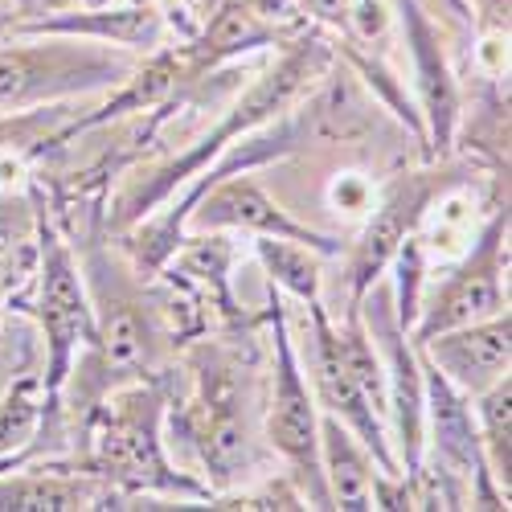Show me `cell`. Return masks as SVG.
Instances as JSON below:
<instances>
[{"mask_svg":"<svg viewBox=\"0 0 512 512\" xmlns=\"http://www.w3.org/2000/svg\"><path fill=\"white\" fill-rule=\"evenodd\" d=\"M418 361H422V459L455 476L467 488V504L472 508H508V492L488 472L472 398L459 394L422 353Z\"/></svg>","mask_w":512,"mask_h":512,"instance_id":"30bf717a","label":"cell"},{"mask_svg":"<svg viewBox=\"0 0 512 512\" xmlns=\"http://www.w3.org/2000/svg\"><path fill=\"white\" fill-rule=\"evenodd\" d=\"M17 13H41V0H9Z\"/></svg>","mask_w":512,"mask_h":512,"instance_id":"83f0119b","label":"cell"},{"mask_svg":"<svg viewBox=\"0 0 512 512\" xmlns=\"http://www.w3.org/2000/svg\"><path fill=\"white\" fill-rule=\"evenodd\" d=\"M201 5H205V9H213V0H201Z\"/></svg>","mask_w":512,"mask_h":512,"instance_id":"f1b7e54d","label":"cell"},{"mask_svg":"<svg viewBox=\"0 0 512 512\" xmlns=\"http://www.w3.org/2000/svg\"><path fill=\"white\" fill-rule=\"evenodd\" d=\"M320 472L332 508H349V512L373 508V476H377L373 455L332 414H320Z\"/></svg>","mask_w":512,"mask_h":512,"instance_id":"ac0fdd59","label":"cell"},{"mask_svg":"<svg viewBox=\"0 0 512 512\" xmlns=\"http://www.w3.org/2000/svg\"><path fill=\"white\" fill-rule=\"evenodd\" d=\"M394 33V5L390 0H353L349 5V29L340 41H349V46H361L377 58H386V41Z\"/></svg>","mask_w":512,"mask_h":512,"instance_id":"603a6c76","label":"cell"},{"mask_svg":"<svg viewBox=\"0 0 512 512\" xmlns=\"http://www.w3.org/2000/svg\"><path fill=\"white\" fill-rule=\"evenodd\" d=\"M33 238H37V271H33V295H17V308L37 320L41 349H46V369H41V390H46V418H41L37 455L62 443V394L74 369V357L91 345L95 336V312L91 295L82 283L78 254L62 226L54 222L50 201L33 185Z\"/></svg>","mask_w":512,"mask_h":512,"instance_id":"277c9868","label":"cell"},{"mask_svg":"<svg viewBox=\"0 0 512 512\" xmlns=\"http://www.w3.org/2000/svg\"><path fill=\"white\" fill-rule=\"evenodd\" d=\"M414 349L431 361L459 394L476 398L492 381H500L512 365V316L500 312V316H488L476 324L435 332L431 340H422Z\"/></svg>","mask_w":512,"mask_h":512,"instance_id":"9a60e30c","label":"cell"},{"mask_svg":"<svg viewBox=\"0 0 512 512\" xmlns=\"http://www.w3.org/2000/svg\"><path fill=\"white\" fill-rule=\"evenodd\" d=\"M394 25L402 29L410 74H414V107L422 115V144L426 160H443L455 152L459 119H463V91L447 58V33L431 17L422 0H390Z\"/></svg>","mask_w":512,"mask_h":512,"instance_id":"8fae6325","label":"cell"},{"mask_svg":"<svg viewBox=\"0 0 512 512\" xmlns=\"http://www.w3.org/2000/svg\"><path fill=\"white\" fill-rule=\"evenodd\" d=\"M17 37H41V33H58V37H87V41H103V46H119V50H140L152 54L160 46H168V17L152 5V0H132V5H82V9H62V13H25L13 21Z\"/></svg>","mask_w":512,"mask_h":512,"instance_id":"5bb4252c","label":"cell"},{"mask_svg":"<svg viewBox=\"0 0 512 512\" xmlns=\"http://www.w3.org/2000/svg\"><path fill=\"white\" fill-rule=\"evenodd\" d=\"M17 17H25V13H17L13 5H9V9H0V37H5V33L13 29V21H17Z\"/></svg>","mask_w":512,"mask_h":512,"instance_id":"4316f807","label":"cell"},{"mask_svg":"<svg viewBox=\"0 0 512 512\" xmlns=\"http://www.w3.org/2000/svg\"><path fill=\"white\" fill-rule=\"evenodd\" d=\"M254 259L263 263L267 283L283 295L300 304L320 300V254L300 246V242H287V238H267V234H254Z\"/></svg>","mask_w":512,"mask_h":512,"instance_id":"ffe728a7","label":"cell"},{"mask_svg":"<svg viewBox=\"0 0 512 512\" xmlns=\"http://www.w3.org/2000/svg\"><path fill=\"white\" fill-rule=\"evenodd\" d=\"M209 21L181 41V54L193 78L205 74H222L226 66L242 62L246 54H259V50H283L295 33L279 29L275 21H267L254 0H213V9H205Z\"/></svg>","mask_w":512,"mask_h":512,"instance_id":"2e32d148","label":"cell"},{"mask_svg":"<svg viewBox=\"0 0 512 512\" xmlns=\"http://www.w3.org/2000/svg\"><path fill=\"white\" fill-rule=\"evenodd\" d=\"M78 5H95V0H78Z\"/></svg>","mask_w":512,"mask_h":512,"instance_id":"f546056e","label":"cell"},{"mask_svg":"<svg viewBox=\"0 0 512 512\" xmlns=\"http://www.w3.org/2000/svg\"><path fill=\"white\" fill-rule=\"evenodd\" d=\"M82 246H87V254L78 259V267H82L87 295H91L95 336L74 357V369H70V377H78V402L70 406L74 426L111 390L132 386V381L168 377L160 373L164 357L173 345H181L173 320H168L164 295L152 291L148 279L132 263L103 250L99 242L82 238Z\"/></svg>","mask_w":512,"mask_h":512,"instance_id":"6da1fadb","label":"cell"},{"mask_svg":"<svg viewBox=\"0 0 512 512\" xmlns=\"http://www.w3.org/2000/svg\"><path fill=\"white\" fill-rule=\"evenodd\" d=\"M472 402H476L472 410H476L488 472L508 492V484H512V377L504 373L500 381H492V386L484 394H476Z\"/></svg>","mask_w":512,"mask_h":512,"instance_id":"44dd1931","label":"cell"},{"mask_svg":"<svg viewBox=\"0 0 512 512\" xmlns=\"http://www.w3.org/2000/svg\"><path fill=\"white\" fill-rule=\"evenodd\" d=\"M508 230H512V213L508 201L492 205L488 222L472 234L463 259L443 271V279L418 300L410 340L422 345L435 332L463 328L488 316L508 312Z\"/></svg>","mask_w":512,"mask_h":512,"instance_id":"ba28073f","label":"cell"},{"mask_svg":"<svg viewBox=\"0 0 512 512\" xmlns=\"http://www.w3.org/2000/svg\"><path fill=\"white\" fill-rule=\"evenodd\" d=\"M295 5H300L304 21H312V25H320V29H332V33L345 37V29H349V5H353V0H295Z\"/></svg>","mask_w":512,"mask_h":512,"instance_id":"d4e9b609","label":"cell"},{"mask_svg":"<svg viewBox=\"0 0 512 512\" xmlns=\"http://www.w3.org/2000/svg\"><path fill=\"white\" fill-rule=\"evenodd\" d=\"M33 230V209H25V201H17L13 193L0 197V234H29Z\"/></svg>","mask_w":512,"mask_h":512,"instance_id":"484cf974","label":"cell"},{"mask_svg":"<svg viewBox=\"0 0 512 512\" xmlns=\"http://www.w3.org/2000/svg\"><path fill=\"white\" fill-rule=\"evenodd\" d=\"M189 226L193 230H246V234H267V238H287V242H300L308 250H316L320 259H340L345 254V242L312 230L308 222H295L291 213L259 185L254 173H226L213 181L193 213H189Z\"/></svg>","mask_w":512,"mask_h":512,"instance_id":"4fadbf2b","label":"cell"},{"mask_svg":"<svg viewBox=\"0 0 512 512\" xmlns=\"http://www.w3.org/2000/svg\"><path fill=\"white\" fill-rule=\"evenodd\" d=\"M74 115L78 111L70 107V99L25 107V111H0V160L5 156H41V144Z\"/></svg>","mask_w":512,"mask_h":512,"instance_id":"7402d4cb","label":"cell"},{"mask_svg":"<svg viewBox=\"0 0 512 512\" xmlns=\"http://www.w3.org/2000/svg\"><path fill=\"white\" fill-rule=\"evenodd\" d=\"M189 361H193V394L173 414V422L185 435V443L197 451L209 492L226 496L259 467V406H254V386H250L242 353L222 345V340H201L189 353Z\"/></svg>","mask_w":512,"mask_h":512,"instance_id":"5b68a950","label":"cell"},{"mask_svg":"<svg viewBox=\"0 0 512 512\" xmlns=\"http://www.w3.org/2000/svg\"><path fill=\"white\" fill-rule=\"evenodd\" d=\"M336 62V46H328V41L308 25L295 33L283 54L250 82V87L230 103V111L218 119V127L213 132H205L197 144H189L181 156L164 160L160 168H152V173H144L140 181H132L111 205L107 213V230L111 234H123L127 226H136L140 218H148V213L156 205H164L168 197H173L189 177H197L205 164L218 160L238 136L254 132V127H263L271 119H279L283 111H291L295 103H300L320 78H328V66Z\"/></svg>","mask_w":512,"mask_h":512,"instance_id":"3957f363","label":"cell"},{"mask_svg":"<svg viewBox=\"0 0 512 512\" xmlns=\"http://www.w3.org/2000/svg\"><path fill=\"white\" fill-rule=\"evenodd\" d=\"M308 308V320H312V340H308V377H312V398L320 406V414H332L349 426V431L365 443V451L373 455V467L381 476H398L402 467L394 459V447H390V435H386V418H381L365 394L357 390V381L340 357V345H336V324L324 308V300H312L304 304Z\"/></svg>","mask_w":512,"mask_h":512,"instance_id":"7c38bea8","label":"cell"},{"mask_svg":"<svg viewBox=\"0 0 512 512\" xmlns=\"http://www.w3.org/2000/svg\"><path fill=\"white\" fill-rule=\"evenodd\" d=\"M168 377L132 381L111 390L78 431V455L58 459L62 467L87 472L127 500L140 496H173L189 504H209L213 492L205 480L181 472L164 451V418H168Z\"/></svg>","mask_w":512,"mask_h":512,"instance_id":"7a4b0ae2","label":"cell"},{"mask_svg":"<svg viewBox=\"0 0 512 512\" xmlns=\"http://www.w3.org/2000/svg\"><path fill=\"white\" fill-rule=\"evenodd\" d=\"M263 320L271 324V386H267V402H263V439L287 463V480L300 488L304 504L332 508L324 472H320V406L308 390L300 357H295L283 291L271 287Z\"/></svg>","mask_w":512,"mask_h":512,"instance_id":"52a82bcc","label":"cell"},{"mask_svg":"<svg viewBox=\"0 0 512 512\" xmlns=\"http://www.w3.org/2000/svg\"><path fill=\"white\" fill-rule=\"evenodd\" d=\"M132 58L87 37H0V107L25 111L41 103H66L78 95H95L119 87L132 74Z\"/></svg>","mask_w":512,"mask_h":512,"instance_id":"8992f818","label":"cell"},{"mask_svg":"<svg viewBox=\"0 0 512 512\" xmlns=\"http://www.w3.org/2000/svg\"><path fill=\"white\" fill-rule=\"evenodd\" d=\"M451 156H443L431 168H414V173H398L390 177V185L381 189L365 213V226L357 234V242L345 250V275H349V308H357L365 300V291L373 283L386 279L394 254L402 250L406 238H414L422 230V222L435 213V201L451 189H459L467 177L455 164H447Z\"/></svg>","mask_w":512,"mask_h":512,"instance_id":"9c48e42d","label":"cell"},{"mask_svg":"<svg viewBox=\"0 0 512 512\" xmlns=\"http://www.w3.org/2000/svg\"><path fill=\"white\" fill-rule=\"evenodd\" d=\"M328 197H332L336 213H369V205H373L377 193H373L369 177H361V173H340V177L332 181Z\"/></svg>","mask_w":512,"mask_h":512,"instance_id":"cb8c5ba5","label":"cell"},{"mask_svg":"<svg viewBox=\"0 0 512 512\" xmlns=\"http://www.w3.org/2000/svg\"><path fill=\"white\" fill-rule=\"evenodd\" d=\"M82 508H132L123 492L103 480L46 459L21 476L0 472V512H82Z\"/></svg>","mask_w":512,"mask_h":512,"instance_id":"e0dca14e","label":"cell"},{"mask_svg":"<svg viewBox=\"0 0 512 512\" xmlns=\"http://www.w3.org/2000/svg\"><path fill=\"white\" fill-rule=\"evenodd\" d=\"M95 5H107V0H95Z\"/></svg>","mask_w":512,"mask_h":512,"instance_id":"4dcf8cb0","label":"cell"},{"mask_svg":"<svg viewBox=\"0 0 512 512\" xmlns=\"http://www.w3.org/2000/svg\"><path fill=\"white\" fill-rule=\"evenodd\" d=\"M41 418H46L41 373H25L5 390V398H0V472L33 463Z\"/></svg>","mask_w":512,"mask_h":512,"instance_id":"d6986e66","label":"cell"}]
</instances>
